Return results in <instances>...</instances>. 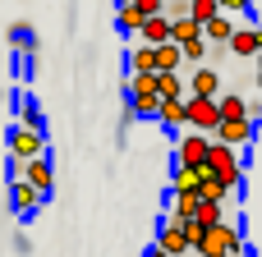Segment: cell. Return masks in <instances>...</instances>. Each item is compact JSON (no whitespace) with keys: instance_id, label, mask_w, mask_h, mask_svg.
<instances>
[{"instance_id":"cell-6","label":"cell","mask_w":262,"mask_h":257,"mask_svg":"<svg viewBox=\"0 0 262 257\" xmlns=\"http://www.w3.org/2000/svg\"><path fill=\"white\" fill-rule=\"evenodd\" d=\"M9 152H14V161H28V156H46V129H28V124L9 129Z\"/></svg>"},{"instance_id":"cell-7","label":"cell","mask_w":262,"mask_h":257,"mask_svg":"<svg viewBox=\"0 0 262 257\" xmlns=\"http://www.w3.org/2000/svg\"><path fill=\"white\" fill-rule=\"evenodd\" d=\"M41 202H46V193H41V189H32L28 179H14V184H9V207H14L18 216H37V212H41Z\"/></svg>"},{"instance_id":"cell-1","label":"cell","mask_w":262,"mask_h":257,"mask_svg":"<svg viewBox=\"0 0 262 257\" xmlns=\"http://www.w3.org/2000/svg\"><path fill=\"white\" fill-rule=\"evenodd\" d=\"M193 253H198V257H239V253H244V230H239V225H230V221L207 225Z\"/></svg>"},{"instance_id":"cell-33","label":"cell","mask_w":262,"mask_h":257,"mask_svg":"<svg viewBox=\"0 0 262 257\" xmlns=\"http://www.w3.org/2000/svg\"><path fill=\"white\" fill-rule=\"evenodd\" d=\"M115 5H129V0H115Z\"/></svg>"},{"instance_id":"cell-29","label":"cell","mask_w":262,"mask_h":257,"mask_svg":"<svg viewBox=\"0 0 262 257\" xmlns=\"http://www.w3.org/2000/svg\"><path fill=\"white\" fill-rule=\"evenodd\" d=\"M134 5H138L143 14H161V9H166V0H134Z\"/></svg>"},{"instance_id":"cell-32","label":"cell","mask_w":262,"mask_h":257,"mask_svg":"<svg viewBox=\"0 0 262 257\" xmlns=\"http://www.w3.org/2000/svg\"><path fill=\"white\" fill-rule=\"evenodd\" d=\"M253 83H258V92H262V60H258V78H253Z\"/></svg>"},{"instance_id":"cell-26","label":"cell","mask_w":262,"mask_h":257,"mask_svg":"<svg viewBox=\"0 0 262 257\" xmlns=\"http://www.w3.org/2000/svg\"><path fill=\"white\" fill-rule=\"evenodd\" d=\"M9 37H14V51L32 55V46H37V41H32V23H14V28H9Z\"/></svg>"},{"instance_id":"cell-12","label":"cell","mask_w":262,"mask_h":257,"mask_svg":"<svg viewBox=\"0 0 262 257\" xmlns=\"http://www.w3.org/2000/svg\"><path fill=\"white\" fill-rule=\"evenodd\" d=\"M138 41H147V46L170 41V18H166V14H147V18H143V28H138Z\"/></svg>"},{"instance_id":"cell-3","label":"cell","mask_w":262,"mask_h":257,"mask_svg":"<svg viewBox=\"0 0 262 257\" xmlns=\"http://www.w3.org/2000/svg\"><path fill=\"white\" fill-rule=\"evenodd\" d=\"M207 170L221 179V184H230V189H239L244 184V166H239V147H230V143H216L212 138V152H207Z\"/></svg>"},{"instance_id":"cell-9","label":"cell","mask_w":262,"mask_h":257,"mask_svg":"<svg viewBox=\"0 0 262 257\" xmlns=\"http://www.w3.org/2000/svg\"><path fill=\"white\" fill-rule=\"evenodd\" d=\"M23 170H18V179H28L32 189H41L46 198H51V189H55V175H51V161L46 156H28V161H18Z\"/></svg>"},{"instance_id":"cell-2","label":"cell","mask_w":262,"mask_h":257,"mask_svg":"<svg viewBox=\"0 0 262 257\" xmlns=\"http://www.w3.org/2000/svg\"><path fill=\"white\" fill-rule=\"evenodd\" d=\"M129 110H134V120H157V110H161L157 74H129Z\"/></svg>"},{"instance_id":"cell-30","label":"cell","mask_w":262,"mask_h":257,"mask_svg":"<svg viewBox=\"0 0 262 257\" xmlns=\"http://www.w3.org/2000/svg\"><path fill=\"white\" fill-rule=\"evenodd\" d=\"M249 0H221V14H244Z\"/></svg>"},{"instance_id":"cell-34","label":"cell","mask_w":262,"mask_h":257,"mask_svg":"<svg viewBox=\"0 0 262 257\" xmlns=\"http://www.w3.org/2000/svg\"><path fill=\"white\" fill-rule=\"evenodd\" d=\"M258 60H262V46H258Z\"/></svg>"},{"instance_id":"cell-4","label":"cell","mask_w":262,"mask_h":257,"mask_svg":"<svg viewBox=\"0 0 262 257\" xmlns=\"http://www.w3.org/2000/svg\"><path fill=\"white\" fill-rule=\"evenodd\" d=\"M184 110H189V129L216 133V124H221V101L216 97H184Z\"/></svg>"},{"instance_id":"cell-20","label":"cell","mask_w":262,"mask_h":257,"mask_svg":"<svg viewBox=\"0 0 262 257\" xmlns=\"http://www.w3.org/2000/svg\"><path fill=\"white\" fill-rule=\"evenodd\" d=\"M230 193H235V189H230V184H221L212 170H207V175H203V184H198V198H207V202H226Z\"/></svg>"},{"instance_id":"cell-14","label":"cell","mask_w":262,"mask_h":257,"mask_svg":"<svg viewBox=\"0 0 262 257\" xmlns=\"http://www.w3.org/2000/svg\"><path fill=\"white\" fill-rule=\"evenodd\" d=\"M157 92H161V101H166V97L184 101V97H189V78H184L180 69H166V74H157Z\"/></svg>"},{"instance_id":"cell-18","label":"cell","mask_w":262,"mask_h":257,"mask_svg":"<svg viewBox=\"0 0 262 257\" xmlns=\"http://www.w3.org/2000/svg\"><path fill=\"white\" fill-rule=\"evenodd\" d=\"M157 120H161L166 129H184V124H189V110H184V101L166 97V101H161V110H157Z\"/></svg>"},{"instance_id":"cell-27","label":"cell","mask_w":262,"mask_h":257,"mask_svg":"<svg viewBox=\"0 0 262 257\" xmlns=\"http://www.w3.org/2000/svg\"><path fill=\"white\" fill-rule=\"evenodd\" d=\"M216 14H221V0H189V18L207 23V18H216Z\"/></svg>"},{"instance_id":"cell-8","label":"cell","mask_w":262,"mask_h":257,"mask_svg":"<svg viewBox=\"0 0 262 257\" xmlns=\"http://www.w3.org/2000/svg\"><path fill=\"white\" fill-rule=\"evenodd\" d=\"M157 248H166L170 257H184V253H193V244H189V235H184V221L166 216V225H161V235H157Z\"/></svg>"},{"instance_id":"cell-31","label":"cell","mask_w":262,"mask_h":257,"mask_svg":"<svg viewBox=\"0 0 262 257\" xmlns=\"http://www.w3.org/2000/svg\"><path fill=\"white\" fill-rule=\"evenodd\" d=\"M143 257H170V253H166V248H147Z\"/></svg>"},{"instance_id":"cell-19","label":"cell","mask_w":262,"mask_h":257,"mask_svg":"<svg viewBox=\"0 0 262 257\" xmlns=\"http://www.w3.org/2000/svg\"><path fill=\"white\" fill-rule=\"evenodd\" d=\"M198 37H203V23H198V18H175V23H170V41H175V46H189V41H198Z\"/></svg>"},{"instance_id":"cell-28","label":"cell","mask_w":262,"mask_h":257,"mask_svg":"<svg viewBox=\"0 0 262 257\" xmlns=\"http://www.w3.org/2000/svg\"><path fill=\"white\" fill-rule=\"evenodd\" d=\"M203 230H207V225H198V221H184V235H189V244H193V248H198V239H203Z\"/></svg>"},{"instance_id":"cell-25","label":"cell","mask_w":262,"mask_h":257,"mask_svg":"<svg viewBox=\"0 0 262 257\" xmlns=\"http://www.w3.org/2000/svg\"><path fill=\"white\" fill-rule=\"evenodd\" d=\"M18 124H28V129H46V124H41V106H37L32 97L18 101Z\"/></svg>"},{"instance_id":"cell-10","label":"cell","mask_w":262,"mask_h":257,"mask_svg":"<svg viewBox=\"0 0 262 257\" xmlns=\"http://www.w3.org/2000/svg\"><path fill=\"white\" fill-rule=\"evenodd\" d=\"M212 138H216V143H230V147H244V143L253 138V120H249V115H239V120H221Z\"/></svg>"},{"instance_id":"cell-15","label":"cell","mask_w":262,"mask_h":257,"mask_svg":"<svg viewBox=\"0 0 262 257\" xmlns=\"http://www.w3.org/2000/svg\"><path fill=\"white\" fill-rule=\"evenodd\" d=\"M143 18H147V14H143V9H138L134 0H129V5H115V28H120L124 37H138V28H143Z\"/></svg>"},{"instance_id":"cell-24","label":"cell","mask_w":262,"mask_h":257,"mask_svg":"<svg viewBox=\"0 0 262 257\" xmlns=\"http://www.w3.org/2000/svg\"><path fill=\"white\" fill-rule=\"evenodd\" d=\"M216 101H221V120H239V115H249V101L235 97V92H226V97H216Z\"/></svg>"},{"instance_id":"cell-11","label":"cell","mask_w":262,"mask_h":257,"mask_svg":"<svg viewBox=\"0 0 262 257\" xmlns=\"http://www.w3.org/2000/svg\"><path fill=\"white\" fill-rule=\"evenodd\" d=\"M189 97H221V74L216 69H193L189 74Z\"/></svg>"},{"instance_id":"cell-16","label":"cell","mask_w":262,"mask_h":257,"mask_svg":"<svg viewBox=\"0 0 262 257\" xmlns=\"http://www.w3.org/2000/svg\"><path fill=\"white\" fill-rule=\"evenodd\" d=\"M134 41H138V37H134ZM129 74H157V46L138 41V46L129 51Z\"/></svg>"},{"instance_id":"cell-22","label":"cell","mask_w":262,"mask_h":257,"mask_svg":"<svg viewBox=\"0 0 262 257\" xmlns=\"http://www.w3.org/2000/svg\"><path fill=\"white\" fill-rule=\"evenodd\" d=\"M198 202H203L198 193H175V198H170V216H175V221H193Z\"/></svg>"},{"instance_id":"cell-35","label":"cell","mask_w":262,"mask_h":257,"mask_svg":"<svg viewBox=\"0 0 262 257\" xmlns=\"http://www.w3.org/2000/svg\"><path fill=\"white\" fill-rule=\"evenodd\" d=\"M166 5H170V0H166Z\"/></svg>"},{"instance_id":"cell-17","label":"cell","mask_w":262,"mask_h":257,"mask_svg":"<svg viewBox=\"0 0 262 257\" xmlns=\"http://www.w3.org/2000/svg\"><path fill=\"white\" fill-rule=\"evenodd\" d=\"M203 37H207V41H216V46H230V37H235V23H230V14H216V18H207V23H203Z\"/></svg>"},{"instance_id":"cell-13","label":"cell","mask_w":262,"mask_h":257,"mask_svg":"<svg viewBox=\"0 0 262 257\" xmlns=\"http://www.w3.org/2000/svg\"><path fill=\"white\" fill-rule=\"evenodd\" d=\"M258 46H262V28H235V37H230V51L235 55L258 60Z\"/></svg>"},{"instance_id":"cell-5","label":"cell","mask_w":262,"mask_h":257,"mask_svg":"<svg viewBox=\"0 0 262 257\" xmlns=\"http://www.w3.org/2000/svg\"><path fill=\"white\" fill-rule=\"evenodd\" d=\"M207 152H212V133H198V129H189L180 143H175V166H207Z\"/></svg>"},{"instance_id":"cell-21","label":"cell","mask_w":262,"mask_h":257,"mask_svg":"<svg viewBox=\"0 0 262 257\" xmlns=\"http://www.w3.org/2000/svg\"><path fill=\"white\" fill-rule=\"evenodd\" d=\"M184 64V51L175 46V41H161L157 46V74H166V69H180Z\"/></svg>"},{"instance_id":"cell-23","label":"cell","mask_w":262,"mask_h":257,"mask_svg":"<svg viewBox=\"0 0 262 257\" xmlns=\"http://www.w3.org/2000/svg\"><path fill=\"white\" fill-rule=\"evenodd\" d=\"M193 221H198V225H221V221H226V202H207V198H203L198 212H193Z\"/></svg>"}]
</instances>
